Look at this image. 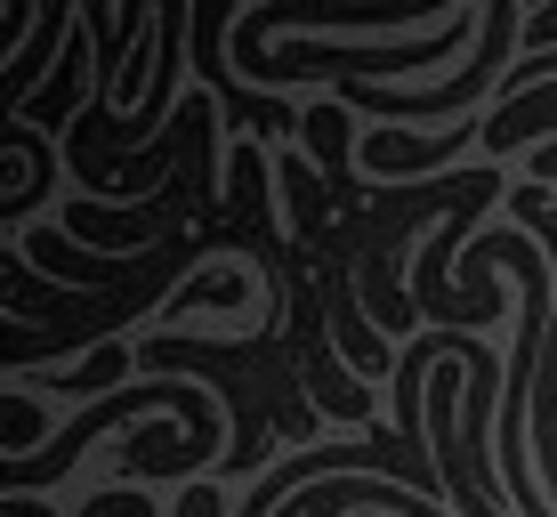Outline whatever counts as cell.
Returning a JSON list of instances; mask_svg holds the SVG:
<instances>
[{
  "mask_svg": "<svg viewBox=\"0 0 557 517\" xmlns=\"http://www.w3.org/2000/svg\"><path fill=\"white\" fill-rule=\"evenodd\" d=\"M129 364H138V348H122V340H113V348L65 364V372H49V389H57V396H98V389H113V380L129 372ZM113 396H122V389H113ZM98 405H106V396H98Z\"/></svg>",
  "mask_w": 557,
  "mask_h": 517,
  "instance_id": "cell-5",
  "label": "cell"
},
{
  "mask_svg": "<svg viewBox=\"0 0 557 517\" xmlns=\"http://www.w3.org/2000/svg\"><path fill=\"white\" fill-rule=\"evenodd\" d=\"M243 292H251V283H243V267H202L195 283H178V292H170L162 332H178V316H195V308H235Z\"/></svg>",
  "mask_w": 557,
  "mask_h": 517,
  "instance_id": "cell-4",
  "label": "cell"
},
{
  "mask_svg": "<svg viewBox=\"0 0 557 517\" xmlns=\"http://www.w3.org/2000/svg\"><path fill=\"white\" fill-rule=\"evenodd\" d=\"M113 299H122V292H113ZM98 308H106V299L49 283L41 267H25V251H9V243H0V316H9L16 332H65V323H89Z\"/></svg>",
  "mask_w": 557,
  "mask_h": 517,
  "instance_id": "cell-2",
  "label": "cell"
},
{
  "mask_svg": "<svg viewBox=\"0 0 557 517\" xmlns=\"http://www.w3.org/2000/svg\"><path fill=\"white\" fill-rule=\"evenodd\" d=\"M509 210H517V226H525V235H542L549 243V259H557V210H549V195H542V186H509Z\"/></svg>",
  "mask_w": 557,
  "mask_h": 517,
  "instance_id": "cell-6",
  "label": "cell"
},
{
  "mask_svg": "<svg viewBox=\"0 0 557 517\" xmlns=\"http://www.w3.org/2000/svg\"><path fill=\"white\" fill-rule=\"evenodd\" d=\"M348 138H356V130H348V106H339V98H315V106H307L299 146L323 162V186H332V202H339V210H356V202H363V195H356V155H348Z\"/></svg>",
  "mask_w": 557,
  "mask_h": 517,
  "instance_id": "cell-3",
  "label": "cell"
},
{
  "mask_svg": "<svg viewBox=\"0 0 557 517\" xmlns=\"http://www.w3.org/2000/svg\"><path fill=\"white\" fill-rule=\"evenodd\" d=\"M476 41H485V9H460L445 16L436 33H412V41H283V49H251V41H226L235 73L251 89H275V82H396V73H420L429 89V65H469Z\"/></svg>",
  "mask_w": 557,
  "mask_h": 517,
  "instance_id": "cell-1",
  "label": "cell"
},
{
  "mask_svg": "<svg viewBox=\"0 0 557 517\" xmlns=\"http://www.w3.org/2000/svg\"><path fill=\"white\" fill-rule=\"evenodd\" d=\"M178 517H235V509H226V485H210V477H202V485L178 502Z\"/></svg>",
  "mask_w": 557,
  "mask_h": 517,
  "instance_id": "cell-7",
  "label": "cell"
}]
</instances>
